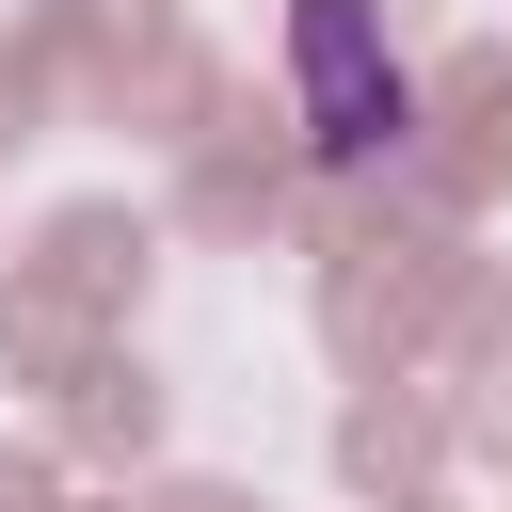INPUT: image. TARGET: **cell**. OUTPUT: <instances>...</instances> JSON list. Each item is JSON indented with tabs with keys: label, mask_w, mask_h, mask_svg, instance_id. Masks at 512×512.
<instances>
[{
	"label": "cell",
	"mask_w": 512,
	"mask_h": 512,
	"mask_svg": "<svg viewBox=\"0 0 512 512\" xmlns=\"http://www.w3.org/2000/svg\"><path fill=\"white\" fill-rule=\"evenodd\" d=\"M288 64H304V144L352 176V160H400V128H416V80L384 64V32H368V0H304L288 16Z\"/></svg>",
	"instance_id": "1"
}]
</instances>
